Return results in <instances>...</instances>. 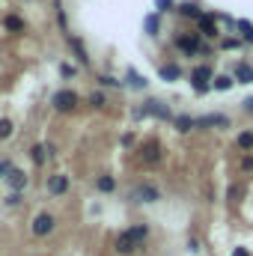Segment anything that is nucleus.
Listing matches in <instances>:
<instances>
[{
  "instance_id": "aec40b11",
  "label": "nucleus",
  "mask_w": 253,
  "mask_h": 256,
  "mask_svg": "<svg viewBox=\"0 0 253 256\" xmlns=\"http://www.w3.org/2000/svg\"><path fill=\"white\" fill-rule=\"evenodd\" d=\"M173 126H176V131H182V134H185V131H190V128H196V120L188 116V114H182V116H176V120H173Z\"/></svg>"
},
{
  "instance_id": "9d476101",
  "label": "nucleus",
  "mask_w": 253,
  "mask_h": 256,
  "mask_svg": "<svg viewBox=\"0 0 253 256\" xmlns=\"http://www.w3.org/2000/svg\"><path fill=\"white\" fill-rule=\"evenodd\" d=\"M140 155H143V161H149V164H158V161H161V146H158V140H149V143H143V146H140Z\"/></svg>"
},
{
  "instance_id": "72a5a7b5",
  "label": "nucleus",
  "mask_w": 253,
  "mask_h": 256,
  "mask_svg": "<svg viewBox=\"0 0 253 256\" xmlns=\"http://www.w3.org/2000/svg\"><path fill=\"white\" fill-rule=\"evenodd\" d=\"M9 170H12V164H9V161H3V164H0V179H6V176H9Z\"/></svg>"
},
{
  "instance_id": "393cba45",
  "label": "nucleus",
  "mask_w": 253,
  "mask_h": 256,
  "mask_svg": "<svg viewBox=\"0 0 253 256\" xmlns=\"http://www.w3.org/2000/svg\"><path fill=\"white\" fill-rule=\"evenodd\" d=\"M238 149H244V152L253 149V131H242L238 134Z\"/></svg>"
},
{
  "instance_id": "f704fd0d",
  "label": "nucleus",
  "mask_w": 253,
  "mask_h": 256,
  "mask_svg": "<svg viewBox=\"0 0 253 256\" xmlns=\"http://www.w3.org/2000/svg\"><path fill=\"white\" fill-rule=\"evenodd\" d=\"M242 167H244V170H253V158H250V155H248V158L242 161Z\"/></svg>"
},
{
  "instance_id": "6ab92c4d",
  "label": "nucleus",
  "mask_w": 253,
  "mask_h": 256,
  "mask_svg": "<svg viewBox=\"0 0 253 256\" xmlns=\"http://www.w3.org/2000/svg\"><path fill=\"white\" fill-rule=\"evenodd\" d=\"M3 27H6L9 33H24V18H18V15H6V18H3Z\"/></svg>"
},
{
  "instance_id": "20e7f679",
  "label": "nucleus",
  "mask_w": 253,
  "mask_h": 256,
  "mask_svg": "<svg viewBox=\"0 0 253 256\" xmlns=\"http://www.w3.org/2000/svg\"><path fill=\"white\" fill-rule=\"evenodd\" d=\"M134 114H137V116H158V120H173L170 108H167V104H161V102H155V98H152V102H146V104H143L140 110H134Z\"/></svg>"
},
{
  "instance_id": "6e6552de",
  "label": "nucleus",
  "mask_w": 253,
  "mask_h": 256,
  "mask_svg": "<svg viewBox=\"0 0 253 256\" xmlns=\"http://www.w3.org/2000/svg\"><path fill=\"white\" fill-rule=\"evenodd\" d=\"M45 185H48V194L63 196V194L68 191V185H72V182H68V176H66V173H54V176H48V182H45Z\"/></svg>"
},
{
  "instance_id": "4468645a",
  "label": "nucleus",
  "mask_w": 253,
  "mask_h": 256,
  "mask_svg": "<svg viewBox=\"0 0 253 256\" xmlns=\"http://www.w3.org/2000/svg\"><path fill=\"white\" fill-rule=\"evenodd\" d=\"M66 42H68V48L78 54V63H84V66L90 63V54H86V48L80 45V39H78V36H66Z\"/></svg>"
},
{
  "instance_id": "c85d7f7f",
  "label": "nucleus",
  "mask_w": 253,
  "mask_h": 256,
  "mask_svg": "<svg viewBox=\"0 0 253 256\" xmlns=\"http://www.w3.org/2000/svg\"><path fill=\"white\" fill-rule=\"evenodd\" d=\"M173 6H176V0H155V9H158V15H161V12H170Z\"/></svg>"
},
{
  "instance_id": "473e14b6",
  "label": "nucleus",
  "mask_w": 253,
  "mask_h": 256,
  "mask_svg": "<svg viewBox=\"0 0 253 256\" xmlns=\"http://www.w3.org/2000/svg\"><path fill=\"white\" fill-rule=\"evenodd\" d=\"M18 202H21V194H9L6 196V206H18Z\"/></svg>"
},
{
  "instance_id": "9b49d317",
  "label": "nucleus",
  "mask_w": 253,
  "mask_h": 256,
  "mask_svg": "<svg viewBox=\"0 0 253 256\" xmlns=\"http://www.w3.org/2000/svg\"><path fill=\"white\" fill-rule=\"evenodd\" d=\"M208 126L230 128V116H224V114H208V116H200V120H196V128H208Z\"/></svg>"
},
{
  "instance_id": "ddd939ff",
  "label": "nucleus",
  "mask_w": 253,
  "mask_h": 256,
  "mask_svg": "<svg viewBox=\"0 0 253 256\" xmlns=\"http://www.w3.org/2000/svg\"><path fill=\"white\" fill-rule=\"evenodd\" d=\"M232 80H238V84H253V66L250 63H236Z\"/></svg>"
},
{
  "instance_id": "1a4fd4ad",
  "label": "nucleus",
  "mask_w": 253,
  "mask_h": 256,
  "mask_svg": "<svg viewBox=\"0 0 253 256\" xmlns=\"http://www.w3.org/2000/svg\"><path fill=\"white\" fill-rule=\"evenodd\" d=\"M196 27H200V36L218 39V24H214V12H202V18L196 21Z\"/></svg>"
},
{
  "instance_id": "2f4dec72",
  "label": "nucleus",
  "mask_w": 253,
  "mask_h": 256,
  "mask_svg": "<svg viewBox=\"0 0 253 256\" xmlns=\"http://www.w3.org/2000/svg\"><path fill=\"white\" fill-rule=\"evenodd\" d=\"M90 104L92 108H104V92H92L90 96Z\"/></svg>"
},
{
  "instance_id": "7c9ffc66",
  "label": "nucleus",
  "mask_w": 253,
  "mask_h": 256,
  "mask_svg": "<svg viewBox=\"0 0 253 256\" xmlns=\"http://www.w3.org/2000/svg\"><path fill=\"white\" fill-rule=\"evenodd\" d=\"M220 48H224V51H236V48H242V39H224Z\"/></svg>"
},
{
  "instance_id": "f257e3e1",
  "label": "nucleus",
  "mask_w": 253,
  "mask_h": 256,
  "mask_svg": "<svg viewBox=\"0 0 253 256\" xmlns=\"http://www.w3.org/2000/svg\"><path fill=\"white\" fill-rule=\"evenodd\" d=\"M212 80H214L212 66H196V68H190V84H194L196 92H208V90H212Z\"/></svg>"
},
{
  "instance_id": "7ed1b4c3",
  "label": "nucleus",
  "mask_w": 253,
  "mask_h": 256,
  "mask_svg": "<svg viewBox=\"0 0 253 256\" xmlns=\"http://www.w3.org/2000/svg\"><path fill=\"white\" fill-rule=\"evenodd\" d=\"M51 104H54V110H60V114L74 110V108H78V92H74V90H57V92L51 96Z\"/></svg>"
},
{
  "instance_id": "412c9836",
  "label": "nucleus",
  "mask_w": 253,
  "mask_h": 256,
  "mask_svg": "<svg viewBox=\"0 0 253 256\" xmlns=\"http://www.w3.org/2000/svg\"><path fill=\"white\" fill-rule=\"evenodd\" d=\"M232 84H236V80H232L230 74H218V78L212 80V90H218V92H226V90H232Z\"/></svg>"
},
{
  "instance_id": "0eeeda50",
  "label": "nucleus",
  "mask_w": 253,
  "mask_h": 256,
  "mask_svg": "<svg viewBox=\"0 0 253 256\" xmlns=\"http://www.w3.org/2000/svg\"><path fill=\"white\" fill-rule=\"evenodd\" d=\"M137 248H140V242L131 236V230H126V232H120V236H116V254H120V256L134 254Z\"/></svg>"
},
{
  "instance_id": "c756f323",
  "label": "nucleus",
  "mask_w": 253,
  "mask_h": 256,
  "mask_svg": "<svg viewBox=\"0 0 253 256\" xmlns=\"http://www.w3.org/2000/svg\"><path fill=\"white\" fill-rule=\"evenodd\" d=\"M74 74H78V68H74L72 63H63V66H60V78H66V80H68V78H74Z\"/></svg>"
},
{
  "instance_id": "f8f14e48",
  "label": "nucleus",
  "mask_w": 253,
  "mask_h": 256,
  "mask_svg": "<svg viewBox=\"0 0 253 256\" xmlns=\"http://www.w3.org/2000/svg\"><path fill=\"white\" fill-rule=\"evenodd\" d=\"M6 185L12 188V194H21L24 188H27V176H24L21 170H15V167H12V170H9V176H6Z\"/></svg>"
},
{
  "instance_id": "a211bd4d",
  "label": "nucleus",
  "mask_w": 253,
  "mask_h": 256,
  "mask_svg": "<svg viewBox=\"0 0 253 256\" xmlns=\"http://www.w3.org/2000/svg\"><path fill=\"white\" fill-rule=\"evenodd\" d=\"M96 191L114 194L116 191V179H114V176H98V179H96Z\"/></svg>"
},
{
  "instance_id": "4be33fe9",
  "label": "nucleus",
  "mask_w": 253,
  "mask_h": 256,
  "mask_svg": "<svg viewBox=\"0 0 253 256\" xmlns=\"http://www.w3.org/2000/svg\"><path fill=\"white\" fill-rule=\"evenodd\" d=\"M176 12H179V15H185V18H196V21L202 18V12H200V6H196V3H182Z\"/></svg>"
},
{
  "instance_id": "f3484780",
  "label": "nucleus",
  "mask_w": 253,
  "mask_h": 256,
  "mask_svg": "<svg viewBox=\"0 0 253 256\" xmlns=\"http://www.w3.org/2000/svg\"><path fill=\"white\" fill-rule=\"evenodd\" d=\"M161 78L167 80V84H176L179 78H182V68L176 63H167V66H161Z\"/></svg>"
},
{
  "instance_id": "5701e85b",
  "label": "nucleus",
  "mask_w": 253,
  "mask_h": 256,
  "mask_svg": "<svg viewBox=\"0 0 253 256\" xmlns=\"http://www.w3.org/2000/svg\"><path fill=\"white\" fill-rule=\"evenodd\" d=\"M236 27L242 30V39L253 45V24H250V21H244V18H242V21H236Z\"/></svg>"
},
{
  "instance_id": "b1692460",
  "label": "nucleus",
  "mask_w": 253,
  "mask_h": 256,
  "mask_svg": "<svg viewBox=\"0 0 253 256\" xmlns=\"http://www.w3.org/2000/svg\"><path fill=\"white\" fill-rule=\"evenodd\" d=\"M128 80H131V86H134V90H146V84H149V80H146L143 74H137L134 68H128Z\"/></svg>"
},
{
  "instance_id": "bb28decb",
  "label": "nucleus",
  "mask_w": 253,
  "mask_h": 256,
  "mask_svg": "<svg viewBox=\"0 0 253 256\" xmlns=\"http://www.w3.org/2000/svg\"><path fill=\"white\" fill-rule=\"evenodd\" d=\"M12 131H15V128H12L9 120H0V140H9V137H12Z\"/></svg>"
},
{
  "instance_id": "2eb2a0df",
  "label": "nucleus",
  "mask_w": 253,
  "mask_h": 256,
  "mask_svg": "<svg viewBox=\"0 0 253 256\" xmlns=\"http://www.w3.org/2000/svg\"><path fill=\"white\" fill-rule=\"evenodd\" d=\"M143 30H146V36H158V30H161V18H158V12H149V15L143 18Z\"/></svg>"
},
{
  "instance_id": "e433bc0d",
  "label": "nucleus",
  "mask_w": 253,
  "mask_h": 256,
  "mask_svg": "<svg viewBox=\"0 0 253 256\" xmlns=\"http://www.w3.org/2000/svg\"><path fill=\"white\" fill-rule=\"evenodd\" d=\"M244 110H248V114H253V96L248 98V102H244Z\"/></svg>"
},
{
  "instance_id": "39448f33",
  "label": "nucleus",
  "mask_w": 253,
  "mask_h": 256,
  "mask_svg": "<svg viewBox=\"0 0 253 256\" xmlns=\"http://www.w3.org/2000/svg\"><path fill=\"white\" fill-rule=\"evenodd\" d=\"M131 200H134V202H158V200H161V191H158L155 185L143 182V185H137V188L131 191Z\"/></svg>"
},
{
  "instance_id": "423d86ee",
  "label": "nucleus",
  "mask_w": 253,
  "mask_h": 256,
  "mask_svg": "<svg viewBox=\"0 0 253 256\" xmlns=\"http://www.w3.org/2000/svg\"><path fill=\"white\" fill-rule=\"evenodd\" d=\"M176 48H179L185 57H194V54L202 48V45H200V33H190V36L182 33V36H176Z\"/></svg>"
},
{
  "instance_id": "a878e982",
  "label": "nucleus",
  "mask_w": 253,
  "mask_h": 256,
  "mask_svg": "<svg viewBox=\"0 0 253 256\" xmlns=\"http://www.w3.org/2000/svg\"><path fill=\"white\" fill-rule=\"evenodd\" d=\"M131 236L143 244V242H146V236H149V226H146V224H137V226H131Z\"/></svg>"
},
{
  "instance_id": "dca6fc26",
  "label": "nucleus",
  "mask_w": 253,
  "mask_h": 256,
  "mask_svg": "<svg viewBox=\"0 0 253 256\" xmlns=\"http://www.w3.org/2000/svg\"><path fill=\"white\" fill-rule=\"evenodd\" d=\"M48 155H51V146H45V143H36L33 149H30V158H33V164H45L48 161Z\"/></svg>"
},
{
  "instance_id": "cd10ccee",
  "label": "nucleus",
  "mask_w": 253,
  "mask_h": 256,
  "mask_svg": "<svg viewBox=\"0 0 253 256\" xmlns=\"http://www.w3.org/2000/svg\"><path fill=\"white\" fill-rule=\"evenodd\" d=\"M98 80H102V84H104V86H120V90H122V86H126V80H120V78H110V74H102V78H98Z\"/></svg>"
},
{
  "instance_id": "f03ea898",
  "label": "nucleus",
  "mask_w": 253,
  "mask_h": 256,
  "mask_svg": "<svg viewBox=\"0 0 253 256\" xmlns=\"http://www.w3.org/2000/svg\"><path fill=\"white\" fill-rule=\"evenodd\" d=\"M33 236L36 238H45V236H51L54 230H57V218L51 214V212H42V214H36V220H33Z\"/></svg>"
},
{
  "instance_id": "c9c22d12",
  "label": "nucleus",
  "mask_w": 253,
  "mask_h": 256,
  "mask_svg": "<svg viewBox=\"0 0 253 256\" xmlns=\"http://www.w3.org/2000/svg\"><path fill=\"white\" fill-rule=\"evenodd\" d=\"M232 256H250V254H248V248H236V250H232Z\"/></svg>"
}]
</instances>
